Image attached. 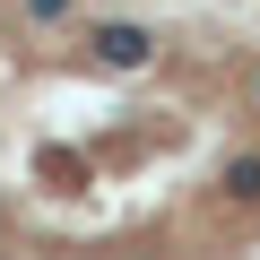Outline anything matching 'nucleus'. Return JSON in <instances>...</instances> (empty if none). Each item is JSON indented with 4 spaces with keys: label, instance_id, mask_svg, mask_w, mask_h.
<instances>
[{
    "label": "nucleus",
    "instance_id": "obj_1",
    "mask_svg": "<svg viewBox=\"0 0 260 260\" xmlns=\"http://www.w3.org/2000/svg\"><path fill=\"white\" fill-rule=\"evenodd\" d=\"M260 26L87 18L0 44V260H251Z\"/></svg>",
    "mask_w": 260,
    "mask_h": 260
},
{
    "label": "nucleus",
    "instance_id": "obj_2",
    "mask_svg": "<svg viewBox=\"0 0 260 260\" xmlns=\"http://www.w3.org/2000/svg\"><path fill=\"white\" fill-rule=\"evenodd\" d=\"M70 0H0V44H26V35H52Z\"/></svg>",
    "mask_w": 260,
    "mask_h": 260
}]
</instances>
